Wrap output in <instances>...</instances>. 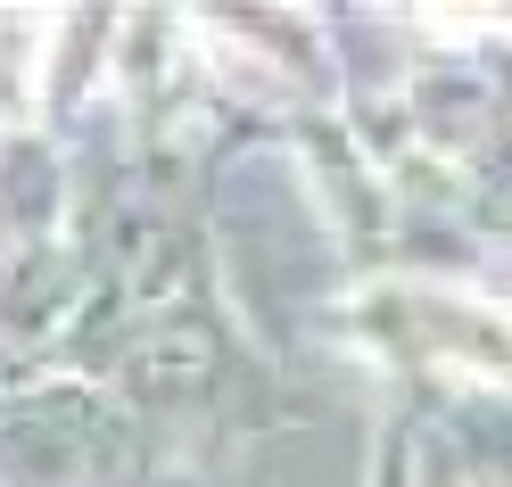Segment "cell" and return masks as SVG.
<instances>
[{
    "label": "cell",
    "mask_w": 512,
    "mask_h": 487,
    "mask_svg": "<svg viewBox=\"0 0 512 487\" xmlns=\"http://www.w3.org/2000/svg\"><path fill=\"white\" fill-rule=\"evenodd\" d=\"M42 17H0V124H17L34 108V75H42Z\"/></svg>",
    "instance_id": "2"
},
{
    "label": "cell",
    "mask_w": 512,
    "mask_h": 487,
    "mask_svg": "<svg viewBox=\"0 0 512 487\" xmlns=\"http://www.w3.org/2000/svg\"><path fill=\"white\" fill-rule=\"evenodd\" d=\"M356 314H364V331H372L380 347L413 355V364L512 380V314L463 298V289H438V281H380Z\"/></svg>",
    "instance_id": "1"
}]
</instances>
